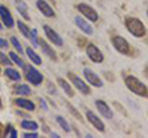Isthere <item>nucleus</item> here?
Masks as SVG:
<instances>
[{"mask_svg":"<svg viewBox=\"0 0 148 138\" xmlns=\"http://www.w3.org/2000/svg\"><path fill=\"white\" fill-rule=\"evenodd\" d=\"M0 73H1V70H0Z\"/></svg>","mask_w":148,"mask_h":138,"instance_id":"obj_41","label":"nucleus"},{"mask_svg":"<svg viewBox=\"0 0 148 138\" xmlns=\"http://www.w3.org/2000/svg\"><path fill=\"white\" fill-rule=\"evenodd\" d=\"M74 22H75V25L80 29V31H83L85 35H92V33H94V30H92L91 25L84 19V17L75 16V17H74Z\"/></svg>","mask_w":148,"mask_h":138,"instance_id":"obj_14","label":"nucleus"},{"mask_svg":"<svg viewBox=\"0 0 148 138\" xmlns=\"http://www.w3.org/2000/svg\"><path fill=\"white\" fill-rule=\"evenodd\" d=\"M30 41L35 47H38V37H37V30L32 29L31 30V35H30Z\"/></svg>","mask_w":148,"mask_h":138,"instance_id":"obj_27","label":"nucleus"},{"mask_svg":"<svg viewBox=\"0 0 148 138\" xmlns=\"http://www.w3.org/2000/svg\"><path fill=\"white\" fill-rule=\"evenodd\" d=\"M17 27H18V31L22 33V36H25V38H29L30 40L31 31H30L29 27H27L22 21H17Z\"/></svg>","mask_w":148,"mask_h":138,"instance_id":"obj_23","label":"nucleus"},{"mask_svg":"<svg viewBox=\"0 0 148 138\" xmlns=\"http://www.w3.org/2000/svg\"><path fill=\"white\" fill-rule=\"evenodd\" d=\"M111 43H112L114 48L121 54H128L130 52H131L130 43L127 42L126 38L122 37V36H112V38H111Z\"/></svg>","mask_w":148,"mask_h":138,"instance_id":"obj_5","label":"nucleus"},{"mask_svg":"<svg viewBox=\"0 0 148 138\" xmlns=\"http://www.w3.org/2000/svg\"><path fill=\"white\" fill-rule=\"evenodd\" d=\"M95 106H96V109H98L99 113H100L103 117L108 118V120H111V118L114 117L112 110L110 109V106L105 102L104 100H96V101H95Z\"/></svg>","mask_w":148,"mask_h":138,"instance_id":"obj_11","label":"nucleus"},{"mask_svg":"<svg viewBox=\"0 0 148 138\" xmlns=\"http://www.w3.org/2000/svg\"><path fill=\"white\" fill-rule=\"evenodd\" d=\"M68 78L71 79L72 84L74 85V88H75L77 90H79L82 94H84V95H89V94H90V88H89V85H88L80 77H78L77 74H74V73L69 72V73H68Z\"/></svg>","mask_w":148,"mask_h":138,"instance_id":"obj_6","label":"nucleus"},{"mask_svg":"<svg viewBox=\"0 0 148 138\" xmlns=\"http://www.w3.org/2000/svg\"><path fill=\"white\" fill-rule=\"evenodd\" d=\"M14 91H15L16 94L18 95H24V96H27V95H31V88L29 85H26V84H20V85H17L15 86V89H14Z\"/></svg>","mask_w":148,"mask_h":138,"instance_id":"obj_21","label":"nucleus"},{"mask_svg":"<svg viewBox=\"0 0 148 138\" xmlns=\"http://www.w3.org/2000/svg\"><path fill=\"white\" fill-rule=\"evenodd\" d=\"M66 105H67V109L69 110V111H71V113H72V115H75V117H77L78 120H79L80 122H83V121H84V120H83V117H82V115H80L79 112H78L77 110L74 109V107L72 106L71 104H69V102H66Z\"/></svg>","mask_w":148,"mask_h":138,"instance_id":"obj_28","label":"nucleus"},{"mask_svg":"<svg viewBox=\"0 0 148 138\" xmlns=\"http://www.w3.org/2000/svg\"><path fill=\"white\" fill-rule=\"evenodd\" d=\"M77 9H78V11H79L82 15L84 16L85 19L89 20V21L96 22V21L99 20V14H98V11H96L92 6L88 5V4H85V3H79V4L77 5Z\"/></svg>","mask_w":148,"mask_h":138,"instance_id":"obj_4","label":"nucleus"},{"mask_svg":"<svg viewBox=\"0 0 148 138\" xmlns=\"http://www.w3.org/2000/svg\"><path fill=\"white\" fill-rule=\"evenodd\" d=\"M9 58L11 59V62L12 63H15L16 66H18V67H24V61H22V58H20L17 56V54L15 53V52H10L9 53Z\"/></svg>","mask_w":148,"mask_h":138,"instance_id":"obj_25","label":"nucleus"},{"mask_svg":"<svg viewBox=\"0 0 148 138\" xmlns=\"http://www.w3.org/2000/svg\"><path fill=\"white\" fill-rule=\"evenodd\" d=\"M24 72H25V78L26 80L31 83L32 85L35 86H38L42 84L43 81V75L41 74V73L37 70L36 68H34L32 66H27V64H24Z\"/></svg>","mask_w":148,"mask_h":138,"instance_id":"obj_3","label":"nucleus"},{"mask_svg":"<svg viewBox=\"0 0 148 138\" xmlns=\"http://www.w3.org/2000/svg\"><path fill=\"white\" fill-rule=\"evenodd\" d=\"M4 135L8 136V137H11V138H16L17 137V132H16V130L11 125H9L8 126V131H5Z\"/></svg>","mask_w":148,"mask_h":138,"instance_id":"obj_29","label":"nucleus"},{"mask_svg":"<svg viewBox=\"0 0 148 138\" xmlns=\"http://www.w3.org/2000/svg\"><path fill=\"white\" fill-rule=\"evenodd\" d=\"M0 63L4 64V66H10V64H11V59L9 58V56H6L5 53L0 52Z\"/></svg>","mask_w":148,"mask_h":138,"instance_id":"obj_30","label":"nucleus"},{"mask_svg":"<svg viewBox=\"0 0 148 138\" xmlns=\"http://www.w3.org/2000/svg\"><path fill=\"white\" fill-rule=\"evenodd\" d=\"M21 127L24 130H29V131H37L38 128V123L36 121H31V120H24L21 121Z\"/></svg>","mask_w":148,"mask_h":138,"instance_id":"obj_22","label":"nucleus"},{"mask_svg":"<svg viewBox=\"0 0 148 138\" xmlns=\"http://www.w3.org/2000/svg\"><path fill=\"white\" fill-rule=\"evenodd\" d=\"M36 6L38 9V11L42 14L43 16L46 17H54L56 16V12L52 9V6L46 1V0H37L36 1Z\"/></svg>","mask_w":148,"mask_h":138,"instance_id":"obj_13","label":"nucleus"},{"mask_svg":"<svg viewBox=\"0 0 148 138\" xmlns=\"http://www.w3.org/2000/svg\"><path fill=\"white\" fill-rule=\"evenodd\" d=\"M0 19L3 20L6 29H12L14 25H15V21H14V19H12L11 12L9 11V9L6 6H4V5H0Z\"/></svg>","mask_w":148,"mask_h":138,"instance_id":"obj_12","label":"nucleus"},{"mask_svg":"<svg viewBox=\"0 0 148 138\" xmlns=\"http://www.w3.org/2000/svg\"><path fill=\"white\" fill-rule=\"evenodd\" d=\"M147 17H148V10H147Z\"/></svg>","mask_w":148,"mask_h":138,"instance_id":"obj_40","label":"nucleus"},{"mask_svg":"<svg viewBox=\"0 0 148 138\" xmlns=\"http://www.w3.org/2000/svg\"><path fill=\"white\" fill-rule=\"evenodd\" d=\"M5 75L10 80H12V81H20L22 79L21 74L16 70V69H14V68H6L5 69Z\"/></svg>","mask_w":148,"mask_h":138,"instance_id":"obj_20","label":"nucleus"},{"mask_svg":"<svg viewBox=\"0 0 148 138\" xmlns=\"http://www.w3.org/2000/svg\"><path fill=\"white\" fill-rule=\"evenodd\" d=\"M10 42H11V44L15 47V49L20 54H22L24 53V49H22V46H21V43H20V41L17 40V37L16 36H11L10 37Z\"/></svg>","mask_w":148,"mask_h":138,"instance_id":"obj_26","label":"nucleus"},{"mask_svg":"<svg viewBox=\"0 0 148 138\" xmlns=\"http://www.w3.org/2000/svg\"><path fill=\"white\" fill-rule=\"evenodd\" d=\"M43 31H45V35H46V37L48 38L49 42H52L54 46H57V47H62L63 38L59 36L58 32L54 31V29H52V27L48 25H43Z\"/></svg>","mask_w":148,"mask_h":138,"instance_id":"obj_9","label":"nucleus"},{"mask_svg":"<svg viewBox=\"0 0 148 138\" xmlns=\"http://www.w3.org/2000/svg\"><path fill=\"white\" fill-rule=\"evenodd\" d=\"M145 75L148 78V66L146 67V69H145Z\"/></svg>","mask_w":148,"mask_h":138,"instance_id":"obj_35","label":"nucleus"},{"mask_svg":"<svg viewBox=\"0 0 148 138\" xmlns=\"http://www.w3.org/2000/svg\"><path fill=\"white\" fill-rule=\"evenodd\" d=\"M125 26H126V29L130 33L137 38H141L143 36H146V26L143 25V22L140 19H137V17H132V16L126 17Z\"/></svg>","mask_w":148,"mask_h":138,"instance_id":"obj_1","label":"nucleus"},{"mask_svg":"<svg viewBox=\"0 0 148 138\" xmlns=\"http://www.w3.org/2000/svg\"><path fill=\"white\" fill-rule=\"evenodd\" d=\"M85 116H86L88 121H89L91 125L94 126L95 130H98L99 132H105V125H104V122L101 121V118L98 116V115H95L92 111L88 110L86 113H85Z\"/></svg>","mask_w":148,"mask_h":138,"instance_id":"obj_10","label":"nucleus"},{"mask_svg":"<svg viewBox=\"0 0 148 138\" xmlns=\"http://www.w3.org/2000/svg\"><path fill=\"white\" fill-rule=\"evenodd\" d=\"M83 75H84L85 80L89 83L91 86H94V88H101V86L104 85V81L101 80V78L89 68L83 69Z\"/></svg>","mask_w":148,"mask_h":138,"instance_id":"obj_7","label":"nucleus"},{"mask_svg":"<svg viewBox=\"0 0 148 138\" xmlns=\"http://www.w3.org/2000/svg\"><path fill=\"white\" fill-rule=\"evenodd\" d=\"M49 1H52V3H54V0H49Z\"/></svg>","mask_w":148,"mask_h":138,"instance_id":"obj_39","label":"nucleus"},{"mask_svg":"<svg viewBox=\"0 0 148 138\" xmlns=\"http://www.w3.org/2000/svg\"><path fill=\"white\" fill-rule=\"evenodd\" d=\"M24 137L25 138H36V137H38V133L36 131H31L30 133H24Z\"/></svg>","mask_w":148,"mask_h":138,"instance_id":"obj_31","label":"nucleus"},{"mask_svg":"<svg viewBox=\"0 0 148 138\" xmlns=\"http://www.w3.org/2000/svg\"><path fill=\"white\" fill-rule=\"evenodd\" d=\"M15 4H16L17 12L20 14L26 21H30L31 17H30V14H29V10H27V5L25 4V1H22V0H15Z\"/></svg>","mask_w":148,"mask_h":138,"instance_id":"obj_17","label":"nucleus"},{"mask_svg":"<svg viewBox=\"0 0 148 138\" xmlns=\"http://www.w3.org/2000/svg\"><path fill=\"white\" fill-rule=\"evenodd\" d=\"M0 30H3V25L1 24H0Z\"/></svg>","mask_w":148,"mask_h":138,"instance_id":"obj_37","label":"nucleus"},{"mask_svg":"<svg viewBox=\"0 0 148 138\" xmlns=\"http://www.w3.org/2000/svg\"><path fill=\"white\" fill-rule=\"evenodd\" d=\"M85 52H86V56L89 57V59L91 62H94V63L104 62V54L95 44L89 43L86 46V48H85Z\"/></svg>","mask_w":148,"mask_h":138,"instance_id":"obj_8","label":"nucleus"},{"mask_svg":"<svg viewBox=\"0 0 148 138\" xmlns=\"http://www.w3.org/2000/svg\"><path fill=\"white\" fill-rule=\"evenodd\" d=\"M38 46H40L41 48H42L43 53L46 54V56L49 57V59H52V61H57V54H56L54 49L51 48V46H49L47 42H46L43 38H41V40L38 41Z\"/></svg>","mask_w":148,"mask_h":138,"instance_id":"obj_15","label":"nucleus"},{"mask_svg":"<svg viewBox=\"0 0 148 138\" xmlns=\"http://www.w3.org/2000/svg\"><path fill=\"white\" fill-rule=\"evenodd\" d=\"M15 104L17 105L20 109H24L26 111H34L36 109V105L32 102L31 100H27L25 98H18L15 100Z\"/></svg>","mask_w":148,"mask_h":138,"instance_id":"obj_16","label":"nucleus"},{"mask_svg":"<svg viewBox=\"0 0 148 138\" xmlns=\"http://www.w3.org/2000/svg\"><path fill=\"white\" fill-rule=\"evenodd\" d=\"M40 102H41V105H42V109L47 111V105H46V102L43 101V99H41V100H40Z\"/></svg>","mask_w":148,"mask_h":138,"instance_id":"obj_33","label":"nucleus"},{"mask_svg":"<svg viewBox=\"0 0 148 138\" xmlns=\"http://www.w3.org/2000/svg\"><path fill=\"white\" fill-rule=\"evenodd\" d=\"M125 84H126V86L128 88V90L131 91V93L136 94L138 96H143V98L148 96L147 86L135 75H127L126 78H125Z\"/></svg>","mask_w":148,"mask_h":138,"instance_id":"obj_2","label":"nucleus"},{"mask_svg":"<svg viewBox=\"0 0 148 138\" xmlns=\"http://www.w3.org/2000/svg\"><path fill=\"white\" fill-rule=\"evenodd\" d=\"M9 46V42L5 40V38H3V37H0V48H6Z\"/></svg>","mask_w":148,"mask_h":138,"instance_id":"obj_32","label":"nucleus"},{"mask_svg":"<svg viewBox=\"0 0 148 138\" xmlns=\"http://www.w3.org/2000/svg\"><path fill=\"white\" fill-rule=\"evenodd\" d=\"M56 121H57V123L59 126H61L62 128H63V131L64 132H71V126H69V123L66 121V120H64V117H62V116H56Z\"/></svg>","mask_w":148,"mask_h":138,"instance_id":"obj_24","label":"nucleus"},{"mask_svg":"<svg viewBox=\"0 0 148 138\" xmlns=\"http://www.w3.org/2000/svg\"><path fill=\"white\" fill-rule=\"evenodd\" d=\"M49 88H53V86H52V83H49ZM49 93L51 94H56V89H49Z\"/></svg>","mask_w":148,"mask_h":138,"instance_id":"obj_34","label":"nucleus"},{"mask_svg":"<svg viewBox=\"0 0 148 138\" xmlns=\"http://www.w3.org/2000/svg\"><path fill=\"white\" fill-rule=\"evenodd\" d=\"M26 54H27V57L30 58V61L34 63L35 66H41V64H42V58H41L32 48H30V47L26 48Z\"/></svg>","mask_w":148,"mask_h":138,"instance_id":"obj_18","label":"nucleus"},{"mask_svg":"<svg viewBox=\"0 0 148 138\" xmlns=\"http://www.w3.org/2000/svg\"><path fill=\"white\" fill-rule=\"evenodd\" d=\"M0 135H1V127H0Z\"/></svg>","mask_w":148,"mask_h":138,"instance_id":"obj_38","label":"nucleus"},{"mask_svg":"<svg viewBox=\"0 0 148 138\" xmlns=\"http://www.w3.org/2000/svg\"><path fill=\"white\" fill-rule=\"evenodd\" d=\"M58 84H59V86L63 89V91L66 93L69 98H73L74 96V91H73V88L71 85H69V83L67 81V80H64L63 78H58Z\"/></svg>","mask_w":148,"mask_h":138,"instance_id":"obj_19","label":"nucleus"},{"mask_svg":"<svg viewBox=\"0 0 148 138\" xmlns=\"http://www.w3.org/2000/svg\"><path fill=\"white\" fill-rule=\"evenodd\" d=\"M52 136H53V137H56V138H58V137H59V136L57 135V133H52Z\"/></svg>","mask_w":148,"mask_h":138,"instance_id":"obj_36","label":"nucleus"}]
</instances>
